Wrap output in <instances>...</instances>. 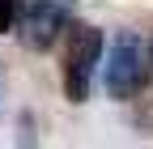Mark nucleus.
Segmentation results:
<instances>
[{
    "label": "nucleus",
    "instance_id": "nucleus-1",
    "mask_svg": "<svg viewBox=\"0 0 153 149\" xmlns=\"http://www.w3.org/2000/svg\"><path fill=\"white\" fill-rule=\"evenodd\" d=\"M145 43H140V34H132V30H119L115 34V43L106 47V89H111V98H136L140 89H145V77H149V68H145Z\"/></svg>",
    "mask_w": 153,
    "mask_h": 149
},
{
    "label": "nucleus",
    "instance_id": "nucleus-2",
    "mask_svg": "<svg viewBox=\"0 0 153 149\" xmlns=\"http://www.w3.org/2000/svg\"><path fill=\"white\" fill-rule=\"evenodd\" d=\"M102 60V30L94 26H72L68 47H64V94L72 102L89 98V77Z\"/></svg>",
    "mask_w": 153,
    "mask_h": 149
},
{
    "label": "nucleus",
    "instance_id": "nucleus-3",
    "mask_svg": "<svg viewBox=\"0 0 153 149\" xmlns=\"http://www.w3.org/2000/svg\"><path fill=\"white\" fill-rule=\"evenodd\" d=\"M72 0H22L17 4V34H22V43L43 51L55 43V34L68 26L72 17Z\"/></svg>",
    "mask_w": 153,
    "mask_h": 149
},
{
    "label": "nucleus",
    "instance_id": "nucleus-4",
    "mask_svg": "<svg viewBox=\"0 0 153 149\" xmlns=\"http://www.w3.org/2000/svg\"><path fill=\"white\" fill-rule=\"evenodd\" d=\"M17 4L22 0H0V34L13 30V17H17Z\"/></svg>",
    "mask_w": 153,
    "mask_h": 149
},
{
    "label": "nucleus",
    "instance_id": "nucleus-5",
    "mask_svg": "<svg viewBox=\"0 0 153 149\" xmlns=\"http://www.w3.org/2000/svg\"><path fill=\"white\" fill-rule=\"evenodd\" d=\"M149 51H153V47H149Z\"/></svg>",
    "mask_w": 153,
    "mask_h": 149
}]
</instances>
